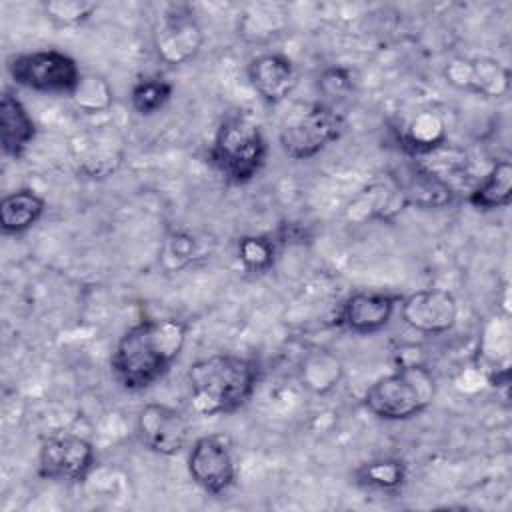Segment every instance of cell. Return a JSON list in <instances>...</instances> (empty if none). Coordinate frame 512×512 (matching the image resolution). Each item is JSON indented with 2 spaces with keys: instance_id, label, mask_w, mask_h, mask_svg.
I'll return each instance as SVG.
<instances>
[{
  "instance_id": "cell-1",
  "label": "cell",
  "mask_w": 512,
  "mask_h": 512,
  "mask_svg": "<svg viewBox=\"0 0 512 512\" xmlns=\"http://www.w3.org/2000/svg\"><path fill=\"white\" fill-rule=\"evenodd\" d=\"M188 336L178 318H146L128 328L114 346L110 370L116 382L130 392L158 382L178 360Z\"/></svg>"
},
{
  "instance_id": "cell-2",
  "label": "cell",
  "mask_w": 512,
  "mask_h": 512,
  "mask_svg": "<svg viewBox=\"0 0 512 512\" xmlns=\"http://www.w3.org/2000/svg\"><path fill=\"white\" fill-rule=\"evenodd\" d=\"M258 382V364L238 354H210L186 370L190 406L200 416L230 414L246 404Z\"/></svg>"
},
{
  "instance_id": "cell-3",
  "label": "cell",
  "mask_w": 512,
  "mask_h": 512,
  "mask_svg": "<svg viewBox=\"0 0 512 512\" xmlns=\"http://www.w3.org/2000/svg\"><path fill=\"white\" fill-rule=\"evenodd\" d=\"M436 398V378L422 362L398 364L394 372L374 380L366 394L364 406L380 420H410Z\"/></svg>"
},
{
  "instance_id": "cell-4",
  "label": "cell",
  "mask_w": 512,
  "mask_h": 512,
  "mask_svg": "<svg viewBox=\"0 0 512 512\" xmlns=\"http://www.w3.org/2000/svg\"><path fill=\"white\" fill-rule=\"evenodd\" d=\"M208 154L212 166L228 184L242 186L262 172L268 142L254 120L234 114L216 128Z\"/></svg>"
},
{
  "instance_id": "cell-5",
  "label": "cell",
  "mask_w": 512,
  "mask_h": 512,
  "mask_svg": "<svg viewBox=\"0 0 512 512\" xmlns=\"http://www.w3.org/2000/svg\"><path fill=\"white\" fill-rule=\"evenodd\" d=\"M10 78L28 90L44 94H72L82 72L78 62L56 48L16 54L8 60Z\"/></svg>"
},
{
  "instance_id": "cell-6",
  "label": "cell",
  "mask_w": 512,
  "mask_h": 512,
  "mask_svg": "<svg viewBox=\"0 0 512 512\" xmlns=\"http://www.w3.org/2000/svg\"><path fill=\"white\" fill-rule=\"evenodd\" d=\"M346 118L328 104H314L290 118L278 134L280 148L292 160H310L342 138Z\"/></svg>"
},
{
  "instance_id": "cell-7",
  "label": "cell",
  "mask_w": 512,
  "mask_h": 512,
  "mask_svg": "<svg viewBox=\"0 0 512 512\" xmlns=\"http://www.w3.org/2000/svg\"><path fill=\"white\" fill-rule=\"evenodd\" d=\"M96 466L92 442L80 434L56 432L40 442L38 474L56 482H84Z\"/></svg>"
},
{
  "instance_id": "cell-8",
  "label": "cell",
  "mask_w": 512,
  "mask_h": 512,
  "mask_svg": "<svg viewBox=\"0 0 512 512\" xmlns=\"http://www.w3.org/2000/svg\"><path fill=\"white\" fill-rule=\"evenodd\" d=\"M188 474L208 494L226 492L236 480L232 440L226 434H206L192 442L188 452Z\"/></svg>"
},
{
  "instance_id": "cell-9",
  "label": "cell",
  "mask_w": 512,
  "mask_h": 512,
  "mask_svg": "<svg viewBox=\"0 0 512 512\" xmlns=\"http://www.w3.org/2000/svg\"><path fill=\"white\" fill-rule=\"evenodd\" d=\"M204 44V30L186 6H172L154 32V50L166 66H182L196 58Z\"/></svg>"
},
{
  "instance_id": "cell-10",
  "label": "cell",
  "mask_w": 512,
  "mask_h": 512,
  "mask_svg": "<svg viewBox=\"0 0 512 512\" xmlns=\"http://www.w3.org/2000/svg\"><path fill=\"white\" fill-rule=\"evenodd\" d=\"M136 434L150 452L174 456L182 452L190 440V422L180 410L168 404L148 402L138 412Z\"/></svg>"
},
{
  "instance_id": "cell-11",
  "label": "cell",
  "mask_w": 512,
  "mask_h": 512,
  "mask_svg": "<svg viewBox=\"0 0 512 512\" xmlns=\"http://www.w3.org/2000/svg\"><path fill=\"white\" fill-rule=\"evenodd\" d=\"M400 316L408 328L426 336L446 334L458 320V300L450 290L422 288L400 298Z\"/></svg>"
},
{
  "instance_id": "cell-12",
  "label": "cell",
  "mask_w": 512,
  "mask_h": 512,
  "mask_svg": "<svg viewBox=\"0 0 512 512\" xmlns=\"http://www.w3.org/2000/svg\"><path fill=\"white\" fill-rule=\"evenodd\" d=\"M450 86L484 98H502L510 90V70L490 56H454L444 66Z\"/></svg>"
},
{
  "instance_id": "cell-13",
  "label": "cell",
  "mask_w": 512,
  "mask_h": 512,
  "mask_svg": "<svg viewBox=\"0 0 512 512\" xmlns=\"http://www.w3.org/2000/svg\"><path fill=\"white\" fill-rule=\"evenodd\" d=\"M398 294L380 290H362L350 294L336 310L334 324L354 334H374L388 326L398 304Z\"/></svg>"
},
{
  "instance_id": "cell-14",
  "label": "cell",
  "mask_w": 512,
  "mask_h": 512,
  "mask_svg": "<svg viewBox=\"0 0 512 512\" xmlns=\"http://www.w3.org/2000/svg\"><path fill=\"white\" fill-rule=\"evenodd\" d=\"M248 80L262 100L278 104L286 100L298 84V72L294 62L278 52H264L250 60Z\"/></svg>"
},
{
  "instance_id": "cell-15",
  "label": "cell",
  "mask_w": 512,
  "mask_h": 512,
  "mask_svg": "<svg viewBox=\"0 0 512 512\" xmlns=\"http://www.w3.org/2000/svg\"><path fill=\"white\" fill-rule=\"evenodd\" d=\"M36 138V122L26 110L24 102L12 92L4 90L0 98V144L10 158H22Z\"/></svg>"
},
{
  "instance_id": "cell-16",
  "label": "cell",
  "mask_w": 512,
  "mask_h": 512,
  "mask_svg": "<svg viewBox=\"0 0 512 512\" xmlns=\"http://www.w3.org/2000/svg\"><path fill=\"white\" fill-rule=\"evenodd\" d=\"M394 186L402 194L406 204H416L422 208H440L448 204L454 192L436 178L422 162L408 164L394 176Z\"/></svg>"
},
{
  "instance_id": "cell-17",
  "label": "cell",
  "mask_w": 512,
  "mask_h": 512,
  "mask_svg": "<svg viewBox=\"0 0 512 512\" xmlns=\"http://www.w3.org/2000/svg\"><path fill=\"white\" fill-rule=\"evenodd\" d=\"M46 200L32 188L6 194L0 202V228L4 234H24L44 216Z\"/></svg>"
},
{
  "instance_id": "cell-18",
  "label": "cell",
  "mask_w": 512,
  "mask_h": 512,
  "mask_svg": "<svg viewBox=\"0 0 512 512\" xmlns=\"http://www.w3.org/2000/svg\"><path fill=\"white\" fill-rule=\"evenodd\" d=\"M468 202L476 210H498L512 202V164L510 160H498L490 166L484 178H480L468 190Z\"/></svg>"
},
{
  "instance_id": "cell-19",
  "label": "cell",
  "mask_w": 512,
  "mask_h": 512,
  "mask_svg": "<svg viewBox=\"0 0 512 512\" xmlns=\"http://www.w3.org/2000/svg\"><path fill=\"white\" fill-rule=\"evenodd\" d=\"M286 10L280 4H254L238 16V36L252 44H264L286 28Z\"/></svg>"
},
{
  "instance_id": "cell-20",
  "label": "cell",
  "mask_w": 512,
  "mask_h": 512,
  "mask_svg": "<svg viewBox=\"0 0 512 512\" xmlns=\"http://www.w3.org/2000/svg\"><path fill=\"white\" fill-rule=\"evenodd\" d=\"M446 142V124L434 112L416 114L400 134L402 148L416 158H422Z\"/></svg>"
},
{
  "instance_id": "cell-21",
  "label": "cell",
  "mask_w": 512,
  "mask_h": 512,
  "mask_svg": "<svg viewBox=\"0 0 512 512\" xmlns=\"http://www.w3.org/2000/svg\"><path fill=\"white\" fill-rule=\"evenodd\" d=\"M406 480L408 464L394 456L368 460L354 470V482L358 486L378 492H396L406 484Z\"/></svg>"
},
{
  "instance_id": "cell-22",
  "label": "cell",
  "mask_w": 512,
  "mask_h": 512,
  "mask_svg": "<svg viewBox=\"0 0 512 512\" xmlns=\"http://www.w3.org/2000/svg\"><path fill=\"white\" fill-rule=\"evenodd\" d=\"M342 374L344 368L340 358L324 348L308 352L300 364V382L314 394H326L336 388L342 380Z\"/></svg>"
},
{
  "instance_id": "cell-23",
  "label": "cell",
  "mask_w": 512,
  "mask_h": 512,
  "mask_svg": "<svg viewBox=\"0 0 512 512\" xmlns=\"http://www.w3.org/2000/svg\"><path fill=\"white\" fill-rule=\"evenodd\" d=\"M406 206L402 194L392 184H372L360 192V196L350 204V216L364 220V218H386L392 212L402 210Z\"/></svg>"
},
{
  "instance_id": "cell-24",
  "label": "cell",
  "mask_w": 512,
  "mask_h": 512,
  "mask_svg": "<svg viewBox=\"0 0 512 512\" xmlns=\"http://www.w3.org/2000/svg\"><path fill=\"white\" fill-rule=\"evenodd\" d=\"M74 106L84 114L108 112L114 104V90L110 82L96 72L82 74L74 92L70 94Z\"/></svg>"
},
{
  "instance_id": "cell-25",
  "label": "cell",
  "mask_w": 512,
  "mask_h": 512,
  "mask_svg": "<svg viewBox=\"0 0 512 512\" xmlns=\"http://www.w3.org/2000/svg\"><path fill=\"white\" fill-rule=\"evenodd\" d=\"M174 86L172 82L160 76H146L140 78L130 90V104L136 114L152 116L160 112L172 98Z\"/></svg>"
},
{
  "instance_id": "cell-26",
  "label": "cell",
  "mask_w": 512,
  "mask_h": 512,
  "mask_svg": "<svg viewBox=\"0 0 512 512\" xmlns=\"http://www.w3.org/2000/svg\"><path fill=\"white\" fill-rule=\"evenodd\" d=\"M236 256L246 272L264 274L274 266L276 260V242L270 236L248 234L238 238Z\"/></svg>"
},
{
  "instance_id": "cell-27",
  "label": "cell",
  "mask_w": 512,
  "mask_h": 512,
  "mask_svg": "<svg viewBox=\"0 0 512 512\" xmlns=\"http://www.w3.org/2000/svg\"><path fill=\"white\" fill-rule=\"evenodd\" d=\"M42 8L56 26L72 28L84 24L98 10V4L88 0H48Z\"/></svg>"
},
{
  "instance_id": "cell-28",
  "label": "cell",
  "mask_w": 512,
  "mask_h": 512,
  "mask_svg": "<svg viewBox=\"0 0 512 512\" xmlns=\"http://www.w3.org/2000/svg\"><path fill=\"white\" fill-rule=\"evenodd\" d=\"M318 88L326 98L342 100L354 88L352 72L344 66H330V68L322 70V74L318 76Z\"/></svg>"
},
{
  "instance_id": "cell-29",
  "label": "cell",
  "mask_w": 512,
  "mask_h": 512,
  "mask_svg": "<svg viewBox=\"0 0 512 512\" xmlns=\"http://www.w3.org/2000/svg\"><path fill=\"white\" fill-rule=\"evenodd\" d=\"M196 250L198 244L194 236H190L188 232H174L164 246V258L172 260L176 268H182L196 256Z\"/></svg>"
}]
</instances>
